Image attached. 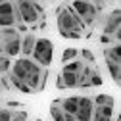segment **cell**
<instances>
[{
    "label": "cell",
    "mask_w": 121,
    "mask_h": 121,
    "mask_svg": "<svg viewBox=\"0 0 121 121\" xmlns=\"http://www.w3.org/2000/svg\"><path fill=\"white\" fill-rule=\"evenodd\" d=\"M10 75L23 81L33 92H40L44 90V85L48 79V67H40L29 58H17L10 67Z\"/></svg>",
    "instance_id": "obj_1"
},
{
    "label": "cell",
    "mask_w": 121,
    "mask_h": 121,
    "mask_svg": "<svg viewBox=\"0 0 121 121\" xmlns=\"http://www.w3.org/2000/svg\"><path fill=\"white\" fill-rule=\"evenodd\" d=\"M58 33L60 31H75V33H83V29H86L83 25V21L79 19V16L73 12L71 6H60L58 8Z\"/></svg>",
    "instance_id": "obj_2"
},
{
    "label": "cell",
    "mask_w": 121,
    "mask_h": 121,
    "mask_svg": "<svg viewBox=\"0 0 121 121\" xmlns=\"http://www.w3.org/2000/svg\"><path fill=\"white\" fill-rule=\"evenodd\" d=\"M0 44H2L4 56L16 58L21 52V35L17 33V29L13 27H4L0 29Z\"/></svg>",
    "instance_id": "obj_3"
},
{
    "label": "cell",
    "mask_w": 121,
    "mask_h": 121,
    "mask_svg": "<svg viewBox=\"0 0 121 121\" xmlns=\"http://www.w3.org/2000/svg\"><path fill=\"white\" fill-rule=\"evenodd\" d=\"M16 8L21 16V21L25 25H35L39 23V19L42 17V6L37 2V0H16Z\"/></svg>",
    "instance_id": "obj_4"
},
{
    "label": "cell",
    "mask_w": 121,
    "mask_h": 121,
    "mask_svg": "<svg viewBox=\"0 0 121 121\" xmlns=\"http://www.w3.org/2000/svg\"><path fill=\"white\" fill-rule=\"evenodd\" d=\"M31 56H33V62L39 64L40 67H50L52 60H54V42L50 39H44V37L37 39Z\"/></svg>",
    "instance_id": "obj_5"
},
{
    "label": "cell",
    "mask_w": 121,
    "mask_h": 121,
    "mask_svg": "<svg viewBox=\"0 0 121 121\" xmlns=\"http://www.w3.org/2000/svg\"><path fill=\"white\" fill-rule=\"evenodd\" d=\"M71 8H73V12L79 16V19L83 21L85 27L94 25L98 10H96V6L90 2V0H73V2H71Z\"/></svg>",
    "instance_id": "obj_6"
},
{
    "label": "cell",
    "mask_w": 121,
    "mask_h": 121,
    "mask_svg": "<svg viewBox=\"0 0 121 121\" xmlns=\"http://www.w3.org/2000/svg\"><path fill=\"white\" fill-rule=\"evenodd\" d=\"M16 25V4L10 0L0 4V27H13Z\"/></svg>",
    "instance_id": "obj_7"
},
{
    "label": "cell",
    "mask_w": 121,
    "mask_h": 121,
    "mask_svg": "<svg viewBox=\"0 0 121 121\" xmlns=\"http://www.w3.org/2000/svg\"><path fill=\"white\" fill-rule=\"evenodd\" d=\"M92 112H94L92 98L81 96L79 98V106H77V112H75V119H77V121H90V119H92Z\"/></svg>",
    "instance_id": "obj_8"
},
{
    "label": "cell",
    "mask_w": 121,
    "mask_h": 121,
    "mask_svg": "<svg viewBox=\"0 0 121 121\" xmlns=\"http://www.w3.org/2000/svg\"><path fill=\"white\" fill-rule=\"evenodd\" d=\"M121 29L119 25V10H113L108 17H106V25H104V35L108 37H113L117 31Z\"/></svg>",
    "instance_id": "obj_9"
},
{
    "label": "cell",
    "mask_w": 121,
    "mask_h": 121,
    "mask_svg": "<svg viewBox=\"0 0 121 121\" xmlns=\"http://www.w3.org/2000/svg\"><path fill=\"white\" fill-rule=\"evenodd\" d=\"M90 121H113V106H96Z\"/></svg>",
    "instance_id": "obj_10"
},
{
    "label": "cell",
    "mask_w": 121,
    "mask_h": 121,
    "mask_svg": "<svg viewBox=\"0 0 121 121\" xmlns=\"http://www.w3.org/2000/svg\"><path fill=\"white\" fill-rule=\"evenodd\" d=\"M35 40H37V37H35L31 31H27V33L21 37V52H19V54H23V58H29V56H31V52H33V48H35Z\"/></svg>",
    "instance_id": "obj_11"
},
{
    "label": "cell",
    "mask_w": 121,
    "mask_h": 121,
    "mask_svg": "<svg viewBox=\"0 0 121 121\" xmlns=\"http://www.w3.org/2000/svg\"><path fill=\"white\" fill-rule=\"evenodd\" d=\"M77 106H79V96H69V98H64V100H62L60 108H62L64 113H73V115H75Z\"/></svg>",
    "instance_id": "obj_12"
},
{
    "label": "cell",
    "mask_w": 121,
    "mask_h": 121,
    "mask_svg": "<svg viewBox=\"0 0 121 121\" xmlns=\"http://www.w3.org/2000/svg\"><path fill=\"white\" fill-rule=\"evenodd\" d=\"M104 58L106 62H113V64H121V56H119V44L104 48Z\"/></svg>",
    "instance_id": "obj_13"
},
{
    "label": "cell",
    "mask_w": 121,
    "mask_h": 121,
    "mask_svg": "<svg viewBox=\"0 0 121 121\" xmlns=\"http://www.w3.org/2000/svg\"><path fill=\"white\" fill-rule=\"evenodd\" d=\"M90 73H92V67H83V71L77 75V86H81V88H86V86H90Z\"/></svg>",
    "instance_id": "obj_14"
},
{
    "label": "cell",
    "mask_w": 121,
    "mask_h": 121,
    "mask_svg": "<svg viewBox=\"0 0 121 121\" xmlns=\"http://www.w3.org/2000/svg\"><path fill=\"white\" fill-rule=\"evenodd\" d=\"M60 79H62V83H64L65 88H75V86H77V75H75V73L62 71V73H60Z\"/></svg>",
    "instance_id": "obj_15"
},
{
    "label": "cell",
    "mask_w": 121,
    "mask_h": 121,
    "mask_svg": "<svg viewBox=\"0 0 121 121\" xmlns=\"http://www.w3.org/2000/svg\"><path fill=\"white\" fill-rule=\"evenodd\" d=\"M8 79H10V85H12V88H16V90H19V92H23V94H33V90L29 88L23 81H19V79H16L13 75H8Z\"/></svg>",
    "instance_id": "obj_16"
},
{
    "label": "cell",
    "mask_w": 121,
    "mask_h": 121,
    "mask_svg": "<svg viewBox=\"0 0 121 121\" xmlns=\"http://www.w3.org/2000/svg\"><path fill=\"white\" fill-rule=\"evenodd\" d=\"M106 67H108V73L115 85H119L121 81V71H119V64H113V62H106Z\"/></svg>",
    "instance_id": "obj_17"
},
{
    "label": "cell",
    "mask_w": 121,
    "mask_h": 121,
    "mask_svg": "<svg viewBox=\"0 0 121 121\" xmlns=\"http://www.w3.org/2000/svg\"><path fill=\"white\" fill-rule=\"evenodd\" d=\"M83 67H85L83 60H73V62H69V64H64V69H62V71H69V73L79 75V73L83 71Z\"/></svg>",
    "instance_id": "obj_18"
},
{
    "label": "cell",
    "mask_w": 121,
    "mask_h": 121,
    "mask_svg": "<svg viewBox=\"0 0 121 121\" xmlns=\"http://www.w3.org/2000/svg\"><path fill=\"white\" fill-rule=\"evenodd\" d=\"M60 104H62V100H54V104L50 106V115L54 121H64V112L60 108Z\"/></svg>",
    "instance_id": "obj_19"
},
{
    "label": "cell",
    "mask_w": 121,
    "mask_h": 121,
    "mask_svg": "<svg viewBox=\"0 0 121 121\" xmlns=\"http://www.w3.org/2000/svg\"><path fill=\"white\" fill-rule=\"evenodd\" d=\"M77 58H79V50L77 48H65L62 52V65L73 62V60H77Z\"/></svg>",
    "instance_id": "obj_20"
},
{
    "label": "cell",
    "mask_w": 121,
    "mask_h": 121,
    "mask_svg": "<svg viewBox=\"0 0 121 121\" xmlns=\"http://www.w3.org/2000/svg\"><path fill=\"white\" fill-rule=\"evenodd\" d=\"M94 106H113V98L110 94H98L94 100H92Z\"/></svg>",
    "instance_id": "obj_21"
},
{
    "label": "cell",
    "mask_w": 121,
    "mask_h": 121,
    "mask_svg": "<svg viewBox=\"0 0 121 121\" xmlns=\"http://www.w3.org/2000/svg\"><path fill=\"white\" fill-rule=\"evenodd\" d=\"M102 83H104V79H102V75L98 73V69H96V65H94L92 73H90V86H100Z\"/></svg>",
    "instance_id": "obj_22"
},
{
    "label": "cell",
    "mask_w": 121,
    "mask_h": 121,
    "mask_svg": "<svg viewBox=\"0 0 121 121\" xmlns=\"http://www.w3.org/2000/svg\"><path fill=\"white\" fill-rule=\"evenodd\" d=\"M12 67V60L8 56H0V75L2 73H8Z\"/></svg>",
    "instance_id": "obj_23"
},
{
    "label": "cell",
    "mask_w": 121,
    "mask_h": 121,
    "mask_svg": "<svg viewBox=\"0 0 121 121\" xmlns=\"http://www.w3.org/2000/svg\"><path fill=\"white\" fill-rule=\"evenodd\" d=\"M29 115L25 110H16V112H12V119L10 121H27Z\"/></svg>",
    "instance_id": "obj_24"
},
{
    "label": "cell",
    "mask_w": 121,
    "mask_h": 121,
    "mask_svg": "<svg viewBox=\"0 0 121 121\" xmlns=\"http://www.w3.org/2000/svg\"><path fill=\"white\" fill-rule=\"evenodd\" d=\"M81 58L85 60V62H88V64H94V54L90 52L88 48H85V50H81Z\"/></svg>",
    "instance_id": "obj_25"
},
{
    "label": "cell",
    "mask_w": 121,
    "mask_h": 121,
    "mask_svg": "<svg viewBox=\"0 0 121 121\" xmlns=\"http://www.w3.org/2000/svg\"><path fill=\"white\" fill-rule=\"evenodd\" d=\"M10 119H12V110L0 108V121H10Z\"/></svg>",
    "instance_id": "obj_26"
},
{
    "label": "cell",
    "mask_w": 121,
    "mask_h": 121,
    "mask_svg": "<svg viewBox=\"0 0 121 121\" xmlns=\"http://www.w3.org/2000/svg\"><path fill=\"white\" fill-rule=\"evenodd\" d=\"M64 39H81V33H75V31H60Z\"/></svg>",
    "instance_id": "obj_27"
},
{
    "label": "cell",
    "mask_w": 121,
    "mask_h": 121,
    "mask_svg": "<svg viewBox=\"0 0 121 121\" xmlns=\"http://www.w3.org/2000/svg\"><path fill=\"white\" fill-rule=\"evenodd\" d=\"M19 106H23L21 102H13V100H10L8 102V110H19Z\"/></svg>",
    "instance_id": "obj_28"
},
{
    "label": "cell",
    "mask_w": 121,
    "mask_h": 121,
    "mask_svg": "<svg viewBox=\"0 0 121 121\" xmlns=\"http://www.w3.org/2000/svg\"><path fill=\"white\" fill-rule=\"evenodd\" d=\"M29 31V27L25 23H17V33H27Z\"/></svg>",
    "instance_id": "obj_29"
},
{
    "label": "cell",
    "mask_w": 121,
    "mask_h": 121,
    "mask_svg": "<svg viewBox=\"0 0 121 121\" xmlns=\"http://www.w3.org/2000/svg\"><path fill=\"white\" fill-rule=\"evenodd\" d=\"M100 40H102L104 44H112V42H113V39H112V37H108V35H102V37H100Z\"/></svg>",
    "instance_id": "obj_30"
},
{
    "label": "cell",
    "mask_w": 121,
    "mask_h": 121,
    "mask_svg": "<svg viewBox=\"0 0 121 121\" xmlns=\"http://www.w3.org/2000/svg\"><path fill=\"white\" fill-rule=\"evenodd\" d=\"M90 2H92V4L96 6V10H100V8H102V4L106 2V0H90Z\"/></svg>",
    "instance_id": "obj_31"
},
{
    "label": "cell",
    "mask_w": 121,
    "mask_h": 121,
    "mask_svg": "<svg viewBox=\"0 0 121 121\" xmlns=\"http://www.w3.org/2000/svg\"><path fill=\"white\" fill-rule=\"evenodd\" d=\"M64 121H77L73 113H64Z\"/></svg>",
    "instance_id": "obj_32"
},
{
    "label": "cell",
    "mask_w": 121,
    "mask_h": 121,
    "mask_svg": "<svg viewBox=\"0 0 121 121\" xmlns=\"http://www.w3.org/2000/svg\"><path fill=\"white\" fill-rule=\"evenodd\" d=\"M56 86H58L60 90H62V88H65V86H64V83H62V79H60V75H58V79H56Z\"/></svg>",
    "instance_id": "obj_33"
},
{
    "label": "cell",
    "mask_w": 121,
    "mask_h": 121,
    "mask_svg": "<svg viewBox=\"0 0 121 121\" xmlns=\"http://www.w3.org/2000/svg\"><path fill=\"white\" fill-rule=\"evenodd\" d=\"M2 2H6V0H0V4H2Z\"/></svg>",
    "instance_id": "obj_34"
},
{
    "label": "cell",
    "mask_w": 121,
    "mask_h": 121,
    "mask_svg": "<svg viewBox=\"0 0 121 121\" xmlns=\"http://www.w3.org/2000/svg\"><path fill=\"white\" fill-rule=\"evenodd\" d=\"M35 121H42V119H35Z\"/></svg>",
    "instance_id": "obj_35"
},
{
    "label": "cell",
    "mask_w": 121,
    "mask_h": 121,
    "mask_svg": "<svg viewBox=\"0 0 121 121\" xmlns=\"http://www.w3.org/2000/svg\"><path fill=\"white\" fill-rule=\"evenodd\" d=\"M0 56H4V54H0Z\"/></svg>",
    "instance_id": "obj_36"
},
{
    "label": "cell",
    "mask_w": 121,
    "mask_h": 121,
    "mask_svg": "<svg viewBox=\"0 0 121 121\" xmlns=\"http://www.w3.org/2000/svg\"><path fill=\"white\" fill-rule=\"evenodd\" d=\"M10 2H12V0H10Z\"/></svg>",
    "instance_id": "obj_37"
}]
</instances>
